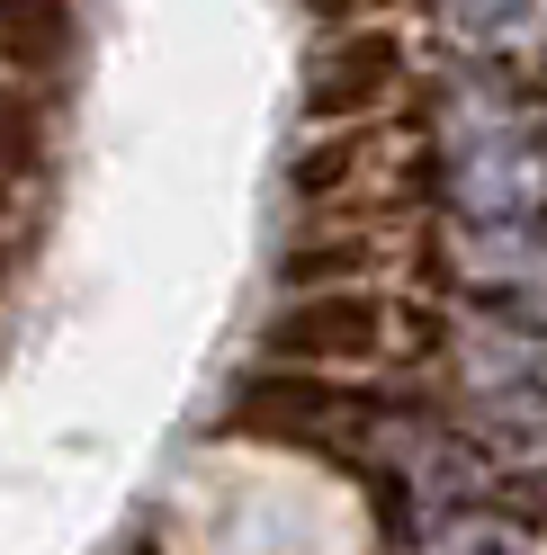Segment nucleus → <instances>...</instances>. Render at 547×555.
Returning a JSON list of instances; mask_svg holds the SVG:
<instances>
[{
  "label": "nucleus",
  "mask_w": 547,
  "mask_h": 555,
  "mask_svg": "<svg viewBox=\"0 0 547 555\" xmlns=\"http://www.w3.org/2000/svg\"><path fill=\"white\" fill-rule=\"evenodd\" d=\"M449 197L475 224H521L547 197V134L475 81H458L449 99Z\"/></svg>",
  "instance_id": "f257e3e1"
},
{
  "label": "nucleus",
  "mask_w": 547,
  "mask_h": 555,
  "mask_svg": "<svg viewBox=\"0 0 547 555\" xmlns=\"http://www.w3.org/2000/svg\"><path fill=\"white\" fill-rule=\"evenodd\" d=\"M404 81H414V54H404L395 27H341L315 46L305 63V117L323 126H368L378 108H395Z\"/></svg>",
  "instance_id": "f03ea898"
},
{
  "label": "nucleus",
  "mask_w": 547,
  "mask_h": 555,
  "mask_svg": "<svg viewBox=\"0 0 547 555\" xmlns=\"http://www.w3.org/2000/svg\"><path fill=\"white\" fill-rule=\"evenodd\" d=\"M386 305L368 287H305L279 323H269V359H296V367H368L386 350Z\"/></svg>",
  "instance_id": "7ed1b4c3"
},
{
  "label": "nucleus",
  "mask_w": 547,
  "mask_h": 555,
  "mask_svg": "<svg viewBox=\"0 0 547 555\" xmlns=\"http://www.w3.org/2000/svg\"><path fill=\"white\" fill-rule=\"evenodd\" d=\"M233 430H260V439H288V448H323V439H359L368 403H351L341 386H315V376H243Z\"/></svg>",
  "instance_id": "20e7f679"
},
{
  "label": "nucleus",
  "mask_w": 547,
  "mask_h": 555,
  "mask_svg": "<svg viewBox=\"0 0 547 555\" xmlns=\"http://www.w3.org/2000/svg\"><path fill=\"white\" fill-rule=\"evenodd\" d=\"M81 10L73 0H0V73L10 81H73Z\"/></svg>",
  "instance_id": "39448f33"
},
{
  "label": "nucleus",
  "mask_w": 547,
  "mask_h": 555,
  "mask_svg": "<svg viewBox=\"0 0 547 555\" xmlns=\"http://www.w3.org/2000/svg\"><path fill=\"white\" fill-rule=\"evenodd\" d=\"M46 170H54V117L27 90H10V73H0V197L37 189Z\"/></svg>",
  "instance_id": "423d86ee"
},
{
  "label": "nucleus",
  "mask_w": 547,
  "mask_h": 555,
  "mask_svg": "<svg viewBox=\"0 0 547 555\" xmlns=\"http://www.w3.org/2000/svg\"><path fill=\"white\" fill-rule=\"evenodd\" d=\"M475 430H485L503 457H547V386H485Z\"/></svg>",
  "instance_id": "0eeeda50"
},
{
  "label": "nucleus",
  "mask_w": 547,
  "mask_h": 555,
  "mask_svg": "<svg viewBox=\"0 0 547 555\" xmlns=\"http://www.w3.org/2000/svg\"><path fill=\"white\" fill-rule=\"evenodd\" d=\"M368 269H378V242H359V233L288 242V251H279V278H288V287H359Z\"/></svg>",
  "instance_id": "6e6552de"
},
{
  "label": "nucleus",
  "mask_w": 547,
  "mask_h": 555,
  "mask_svg": "<svg viewBox=\"0 0 547 555\" xmlns=\"http://www.w3.org/2000/svg\"><path fill=\"white\" fill-rule=\"evenodd\" d=\"M431 555H538V546H530V529H511L494 511H458L449 529L431 538Z\"/></svg>",
  "instance_id": "1a4fd4ad"
},
{
  "label": "nucleus",
  "mask_w": 547,
  "mask_h": 555,
  "mask_svg": "<svg viewBox=\"0 0 547 555\" xmlns=\"http://www.w3.org/2000/svg\"><path fill=\"white\" fill-rule=\"evenodd\" d=\"M359 170H368V126H341L332 144H315V153L296 162V189L323 197V189H341V180H359Z\"/></svg>",
  "instance_id": "9d476101"
},
{
  "label": "nucleus",
  "mask_w": 547,
  "mask_h": 555,
  "mask_svg": "<svg viewBox=\"0 0 547 555\" xmlns=\"http://www.w3.org/2000/svg\"><path fill=\"white\" fill-rule=\"evenodd\" d=\"M440 10H449V18L467 27V37H511V27H521V18L538 10V0H440Z\"/></svg>",
  "instance_id": "9b49d317"
},
{
  "label": "nucleus",
  "mask_w": 547,
  "mask_h": 555,
  "mask_svg": "<svg viewBox=\"0 0 547 555\" xmlns=\"http://www.w3.org/2000/svg\"><path fill=\"white\" fill-rule=\"evenodd\" d=\"M18 269H27V242H18L10 224H0V296H10V287H18Z\"/></svg>",
  "instance_id": "f8f14e48"
}]
</instances>
